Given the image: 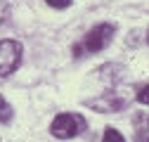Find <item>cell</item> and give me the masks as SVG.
<instances>
[{
    "mask_svg": "<svg viewBox=\"0 0 149 142\" xmlns=\"http://www.w3.org/2000/svg\"><path fill=\"white\" fill-rule=\"evenodd\" d=\"M137 102L142 104H149V83H144L140 90H137Z\"/></svg>",
    "mask_w": 149,
    "mask_h": 142,
    "instance_id": "6",
    "label": "cell"
},
{
    "mask_svg": "<svg viewBox=\"0 0 149 142\" xmlns=\"http://www.w3.org/2000/svg\"><path fill=\"white\" fill-rule=\"evenodd\" d=\"M147 40H149V36H147Z\"/></svg>",
    "mask_w": 149,
    "mask_h": 142,
    "instance_id": "10",
    "label": "cell"
},
{
    "mask_svg": "<svg viewBox=\"0 0 149 142\" xmlns=\"http://www.w3.org/2000/svg\"><path fill=\"white\" fill-rule=\"evenodd\" d=\"M0 121H3V123H10L12 121V106L3 97H0Z\"/></svg>",
    "mask_w": 149,
    "mask_h": 142,
    "instance_id": "4",
    "label": "cell"
},
{
    "mask_svg": "<svg viewBox=\"0 0 149 142\" xmlns=\"http://www.w3.org/2000/svg\"><path fill=\"white\" fill-rule=\"evenodd\" d=\"M137 142H149V135H142V137H137Z\"/></svg>",
    "mask_w": 149,
    "mask_h": 142,
    "instance_id": "9",
    "label": "cell"
},
{
    "mask_svg": "<svg viewBox=\"0 0 149 142\" xmlns=\"http://www.w3.org/2000/svg\"><path fill=\"white\" fill-rule=\"evenodd\" d=\"M114 33H116L114 24H97V26H92L83 36V40L73 45V57H85V55H92V52H100V50L109 47V43L114 40Z\"/></svg>",
    "mask_w": 149,
    "mask_h": 142,
    "instance_id": "1",
    "label": "cell"
},
{
    "mask_svg": "<svg viewBox=\"0 0 149 142\" xmlns=\"http://www.w3.org/2000/svg\"><path fill=\"white\" fill-rule=\"evenodd\" d=\"M22 64V45L17 40H0V78L10 76Z\"/></svg>",
    "mask_w": 149,
    "mask_h": 142,
    "instance_id": "3",
    "label": "cell"
},
{
    "mask_svg": "<svg viewBox=\"0 0 149 142\" xmlns=\"http://www.w3.org/2000/svg\"><path fill=\"white\" fill-rule=\"evenodd\" d=\"M7 14H10V7H7V0H0V24H5V19H7Z\"/></svg>",
    "mask_w": 149,
    "mask_h": 142,
    "instance_id": "8",
    "label": "cell"
},
{
    "mask_svg": "<svg viewBox=\"0 0 149 142\" xmlns=\"http://www.w3.org/2000/svg\"><path fill=\"white\" fill-rule=\"evenodd\" d=\"M45 3L50 5V7H54V10H64V7H69L73 0H45Z\"/></svg>",
    "mask_w": 149,
    "mask_h": 142,
    "instance_id": "7",
    "label": "cell"
},
{
    "mask_svg": "<svg viewBox=\"0 0 149 142\" xmlns=\"http://www.w3.org/2000/svg\"><path fill=\"white\" fill-rule=\"evenodd\" d=\"M83 130H85V118L81 114H59L50 126V133L59 140H71Z\"/></svg>",
    "mask_w": 149,
    "mask_h": 142,
    "instance_id": "2",
    "label": "cell"
},
{
    "mask_svg": "<svg viewBox=\"0 0 149 142\" xmlns=\"http://www.w3.org/2000/svg\"><path fill=\"white\" fill-rule=\"evenodd\" d=\"M102 142H125V140H123V135H121L118 130H114V128H107V130H104Z\"/></svg>",
    "mask_w": 149,
    "mask_h": 142,
    "instance_id": "5",
    "label": "cell"
}]
</instances>
